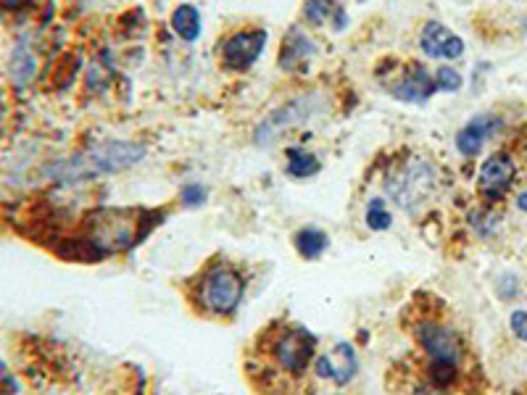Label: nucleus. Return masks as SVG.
<instances>
[{"instance_id":"obj_1","label":"nucleus","mask_w":527,"mask_h":395,"mask_svg":"<svg viewBox=\"0 0 527 395\" xmlns=\"http://www.w3.org/2000/svg\"><path fill=\"white\" fill-rule=\"evenodd\" d=\"M404 327L417 345L414 359L438 388L472 395L483 385L470 340L435 295H414L404 311Z\"/></svg>"},{"instance_id":"obj_2","label":"nucleus","mask_w":527,"mask_h":395,"mask_svg":"<svg viewBox=\"0 0 527 395\" xmlns=\"http://www.w3.org/2000/svg\"><path fill=\"white\" fill-rule=\"evenodd\" d=\"M317 338L304 324L275 319L256 335L246 359L248 380L261 395H306Z\"/></svg>"},{"instance_id":"obj_3","label":"nucleus","mask_w":527,"mask_h":395,"mask_svg":"<svg viewBox=\"0 0 527 395\" xmlns=\"http://www.w3.org/2000/svg\"><path fill=\"white\" fill-rule=\"evenodd\" d=\"M148 216L151 214L130 209L93 211L82 224L80 235L61 240L53 253L66 261H101L122 253L145 237Z\"/></svg>"},{"instance_id":"obj_4","label":"nucleus","mask_w":527,"mask_h":395,"mask_svg":"<svg viewBox=\"0 0 527 395\" xmlns=\"http://www.w3.org/2000/svg\"><path fill=\"white\" fill-rule=\"evenodd\" d=\"M248 274L224 256H211L185 285L190 309L206 319H232L246 298Z\"/></svg>"},{"instance_id":"obj_5","label":"nucleus","mask_w":527,"mask_h":395,"mask_svg":"<svg viewBox=\"0 0 527 395\" xmlns=\"http://www.w3.org/2000/svg\"><path fill=\"white\" fill-rule=\"evenodd\" d=\"M145 156V148L138 143H101L93 145L90 151L82 156H74L69 161H58L56 166L48 169L53 180L58 182H80V180H93L98 174H111L130 169V166L140 164Z\"/></svg>"},{"instance_id":"obj_6","label":"nucleus","mask_w":527,"mask_h":395,"mask_svg":"<svg viewBox=\"0 0 527 395\" xmlns=\"http://www.w3.org/2000/svg\"><path fill=\"white\" fill-rule=\"evenodd\" d=\"M517 182V164L506 153H493L483 161L477 174V190L485 201H501Z\"/></svg>"},{"instance_id":"obj_7","label":"nucleus","mask_w":527,"mask_h":395,"mask_svg":"<svg viewBox=\"0 0 527 395\" xmlns=\"http://www.w3.org/2000/svg\"><path fill=\"white\" fill-rule=\"evenodd\" d=\"M267 45V32L264 29H243L235 32L222 43V61L232 72H246L251 69Z\"/></svg>"},{"instance_id":"obj_8","label":"nucleus","mask_w":527,"mask_h":395,"mask_svg":"<svg viewBox=\"0 0 527 395\" xmlns=\"http://www.w3.org/2000/svg\"><path fill=\"white\" fill-rule=\"evenodd\" d=\"M356 353L351 345L340 343L335 345L330 353H322L314 359V367H311V374L317 382H327V385H335V388H346L348 382L354 380L356 374Z\"/></svg>"},{"instance_id":"obj_9","label":"nucleus","mask_w":527,"mask_h":395,"mask_svg":"<svg viewBox=\"0 0 527 395\" xmlns=\"http://www.w3.org/2000/svg\"><path fill=\"white\" fill-rule=\"evenodd\" d=\"M419 48L425 51L427 58H448L454 61L464 53V40L454 35L451 29L443 27L441 22H427L419 35Z\"/></svg>"},{"instance_id":"obj_10","label":"nucleus","mask_w":527,"mask_h":395,"mask_svg":"<svg viewBox=\"0 0 527 395\" xmlns=\"http://www.w3.org/2000/svg\"><path fill=\"white\" fill-rule=\"evenodd\" d=\"M430 185H433L430 169L427 166H412V169H406L401 177L390 182V193L404 209H414V203L425 201V195L430 193Z\"/></svg>"},{"instance_id":"obj_11","label":"nucleus","mask_w":527,"mask_h":395,"mask_svg":"<svg viewBox=\"0 0 527 395\" xmlns=\"http://www.w3.org/2000/svg\"><path fill=\"white\" fill-rule=\"evenodd\" d=\"M438 90L435 87V77H430L425 66H412L404 77L390 85V93L396 95L398 101L406 103H425L433 98V93Z\"/></svg>"},{"instance_id":"obj_12","label":"nucleus","mask_w":527,"mask_h":395,"mask_svg":"<svg viewBox=\"0 0 527 395\" xmlns=\"http://www.w3.org/2000/svg\"><path fill=\"white\" fill-rule=\"evenodd\" d=\"M499 127H501L499 116H493V114L475 116V119L464 124L462 132L456 135V148H459V153L467 158L477 156V153L483 151L485 140H488L493 132L499 130Z\"/></svg>"},{"instance_id":"obj_13","label":"nucleus","mask_w":527,"mask_h":395,"mask_svg":"<svg viewBox=\"0 0 527 395\" xmlns=\"http://www.w3.org/2000/svg\"><path fill=\"white\" fill-rule=\"evenodd\" d=\"M311 56H314V43H311L304 32L293 29V32L285 37V45H282L280 64L285 66V69H298V66H304Z\"/></svg>"},{"instance_id":"obj_14","label":"nucleus","mask_w":527,"mask_h":395,"mask_svg":"<svg viewBox=\"0 0 527 395\" xmlns=\"http://www.w3.org/2000/svg\"><path fill=\"white\" fill-rule=\"evenodd\" d=\"M304 16L306 22L314 24V27L333 24L335 29H340L346 24V14H343V8H340L335 0H306Z\"/></svg>"},{"instance_id":"obj_15","label":"nucleus","mask_w":527,"mask_h":395,"mask_svg":"<svg viewBox=\"0 0 527 395\" xmlns=\"http://www.w3.org/2000/svg\"><path fill=\"white\" fill-rule=\"evenodd\" d=\"M172 29L180 40L195 43V40L201 37V11L195 6H190V3L177 6L172 14Z\"/></svg>"},{"instance_id":"obj_16","label":"nucleus","mask_w":527,"mask_h":395,"mask_svg":"<svg viewBox=\"0 0 527 395\" xmlns=\"http://www.w3.org/2000/svg\"><path fill=\"white\" fill-rule=\"evenodd\" d=\"M293 245H296V253L301 259L306 261H317L322 253L327 251V232L317 230V227H304V230H298L296 237H293Z\"/></svg>"},{"instance_id":"obj_17","label":"nucleus","mask_w":527,"mask_h":395,"mask_svg":"<svg viewBox=\"0 0 527 395\" xmlns=\"http://www.w3.org/2000/svg\"><path fill=\"white\" fill-rule=\"evenodd\" d=\"M288 174L296 177V180H306V177H314L319 172V161L317 156L301 151V148H290L288 151Z\"/></svg>"},{"instance_id":"obj_18","label":"nucleus","mask_w":527,"mask_h":395,"mask_svg":"<svg viewBox=\"0 0 527 395\" xmlns=\"http://www.w3.org/2000/svg\"><path fill=\"white\" fill-rule=\"evenodd\" d=\"M367 224L372 230H388L390 227V211L385 209L383 198H372L367 206Z\"/></svg>"},{"instance_id":"obj_19","label":"nucleus","mask_w":527,"mask_h":395,"mask_svg":"<svg viewBox=\"0 0 527 395\" xmlns=\"http://www.w3.org/2000/svg\"><path fill=\"white\" fill-rule=\"evenodd\" d=\"M464 85L462 74L451 69V66H441L438 72H435V87L443 90V93H459Z\"/></svg>"},{"instance_id":"obj_20","label":"nucleus","mask_w":527,"mask_h":395,"mask_svg":"<svg viewBox=\"0 0 527 395\" xmlns=\"http://www.w3.org/2000/svg\"><path fill=\"white\" fill-rule=\"evenodd\" d=\"M0 395H19V380L3 361H0Z\"/></svg>"},{"instance_id":"obj_21","label":"nucleus","mask_w":527,"mask_h":395,"mask_svg":"<svg viewBox=\"0 0 527 395\" xmlns=\"http://www.w3.org/2000/svg\"><path fill=\"white\" fill-rule=\"evenodd\" d=\"M512 332L527 343V311H514L512 314Z\"/></svg>"},{"instance_id":"obj_22","label":"nucleus","mask_w":527,"mask_h":395,"mask_svg":"<svg viewBox=\"0 0 527 395\" xmlns=\"http://www.w3.org/2000/svg\"><path fill=\"white\" fill-rule=\"evenodd\" d=\"M29 0H0V8H6V11H19L22 6H27Z\"/></svg>"},{"instance_id":"obj_23","label":"nucleus","mask_w":527,"mask_h":395,"mask_svg":"<svg viewBox=\"0 0 527 395\" xmlns=\"http://www.w3.org/2000/svg\"><path fill=\"white\" fill-rule=\"evenodd\" d=\"M517 203H520V209L527 211V195H520V198H517Z\"/></svg>"},{"instance_id":"obj_24","label":"nucleus","mask_w":527,"mask_h":395,"mask_svg":"<svg viewBox=\"0 0 527 395\" xmlns=\"http://www.w3.org/2000/svg\"><path fill=\"white\" fill-rule=\"evenodd\" d=\"M517 395H527V385H522V390Z\"/></svg>"}]
</instances>
